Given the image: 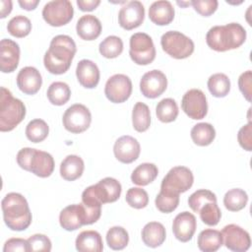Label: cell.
Returning a JSON list of instances; mask_svg holds the SVG:
<instances>
[{"instance_id":"6da1fadb","label":"cell","mask_w":252,"mask_h":252,"mask_svg":"<svg viewBox=\"0 0 252 252\" xmlns=\"http://www.w3.org/2000/svg\"><path fill=\"white\" fill-rule=\"evenodd\" d=\"M76 51V43L71 36L58 34L51 39L49 48L44 54V67L51 74H64L69 70Z\"/></svg>"},{"instance_id":"7a4b0ae2","label":"cell","mask_w":252,"mask_h":252,"mask_svg":"<svg viewBox=\"0 0 252 252\" xmlns=\"http://www.w3.org/2000/svg\"><path fill=\"white\" fill-rule=\"evenodd\" d=\"M5 224L12 230L22 231L32 223V213L26 198L16 192L8 193L1 202Z\"/></svg>"},{"instance_id":"3957f363","label":"cell","mask_w":252,"mask_h":252,"mask_svg":"<svg viewBox=\"0 0 252 252\" xmlns=\"http://www.w3.org/2000/svg\"><path fill=\"white\" fill-rule=\"evenodd\" d=\"M246 39V31L238 23L211 28L206 35V42L213 50L223 52L241 46Z\"/></svg>"},{"instance_id":"277c9868","label":"cell","mask_w":252,"mask_h":252,"mask_svg":"<svg viewBox=\"0 0 252 252\" xmlns=\"http://www.w3.org/2000/svg\"><path fill=\"white\" fill-rule=\"evenodd\" d=\"M26 116V106L12 93L1 87L0 94V131L9 132L18 126Z\"/></svg>"},{"instance_id":"5b68a950","label":"cell","mask_w":252,"mask_h":252,"mask_svg":"<svg viewBox=\"0 0 252 252\" xmlns=\"http://www.w3.org/2000/svg\"><path fill=\"white\" fill-rule=\"evenodd\" d=\"M121 190L122 187L118 180L112 177H105L83 191L82 202L88 205L113 203L119 199Z\"/></svg>"},{"instance_id":"8992f818","label":"cell","mask_w":252,"mask_h":252,"mask_svg":"<svg viewBox=\"0 0 252 252\" xmlns=\"http://www.w3.org/2000/svg\"><path fill=\"white\" fill-rule=\"evenodd\" d=\"M160 44L165 53L175 59L189 57L194 51L193 40L177 31H168L161 35Z\"/></svg>"},{"instance_id":"52a82bcc","label":"cell","mask_w":252,"mask_h":252,"mask_svg":"<svg viewBox=\"0 0 252 252\" xmlns=\"http://www.w3.org/2000/svg\"><path fill=\"white\" fill-rule=\"evenodd\" d=\"M129 55L138 65L151 64L156 58V48L152 37L146 32H136L130 37Z\"/></svg>"},{"instance_id":"ba28073f","label":"cell","mask_w":252,"mask_h":252,"mask_svg":"<svg viewBox=\"0 0 252 252\" xmlns=\"http://www.w3.org/2000/svg\"><path fill=\"white\" fill-rule=\"evenodd\" d=\"M193 182L194 176L188 167L181 165L174 166L163 177L160 184V190L179 195L190 189Z\"/></svg>"},{"instance_id":"9c48e42d","label":"cell","mask_w":252,"mask_h":252,"mask_svg":"<svg viewBox=\"0 0 252 252\" xmlns=\"http://www.w3.org/2000/svg\"><path fill=\"white\" fill-rule=\"evenodd\" d=\"M64 128L74 134L86 131L92 122V114L87 106L75 103L68 107L62 117Z\"/></svg>"},{"instance_id":"30bf717a","label":"cell","mask_w":252,"mask_h":252,"mask_svg":"<svg viewBox=\"0 0 252 252\" xmlns=\"http://www.w3.org/2000/svg\"><path fill=\"white\" fill-rule=\"evenodd\" d=\"M73 15L74 8L68 0L49 1L42 9L43 20L52 27H61L68 24Z\"/></svg>"},{"instance_id":"8fae6325","label":"cell","mask_w":252,"mask_h":252,"mask_svg":"<svg viewBox=\"0 0 252 252\" xmlns=\"http://www.w3.org/2000/svg\"><path fill=\"white\" fill-rule=\"evenodd\" d=\"M104 94L108 100L113 103L126 101L132 94L131 79L124 74H115L105 83Z\"/></svg>"},{"instance_id":"7c38bea8","label":"cell","mask_w":252,"mask_h":252,"mask_svg":"<svg viewBox=\"0 0 252 252\" xmlns=\"http://www.w3.org/2000/svg\"><path fill=\"white\" fill-rule=\"evenodd\" d=\"M181 108L190 118L194 120L203 119L208 112V103L205 94L199 89L187 91L182 97Z\"/></svg>"},{"instance_id":"4fadbf2b","label":"cell","mask_w":252,"mask_h":252,"mask_svg":"<svg viewBox=\"0 0 252 252\" xmlns=\"http://www.w3.org/2000/svg\"><path fill=\"white\" fill-rule=\"evenodd\" d=\"M222 244L231 251L244 252L250 248L251 239L249 233L236 224L225 225L221 230Z\"/></svg>"},{"instance_id":"5bb4252c","label":"cell","mask_w":252,"mask_h":252,"mask_svg":"<svg viewBox=\"0 0 252 252\" xmlns=\"http://www.w3.org/2000/svg\"><path fill=\"white\" fill-rule=\"evenodd\" d=\"M167 87V79L159 70L145 73L140 81V91L148 98H156L162 94Z\"/></svg>"},{"instance_id":"9a60e30c","label":"cell","mask_w":252,"mask_h":252,"mask_svg":"<svg viewBox=\"0 0 252 252\" xmlns=\"http://www.w3.org/2000/svg\"><path fill=\"white\" fill-rule=\"evenodd\" d=\"M145 18L144 5L137 0L127 2L118 13V23L124 30L130 31L141 26Z\"/></svg>"},{"instance_id":"2e32d148","label":"cell","mask_w":252,"mask_h":252,"mask_svg":"<svg viewBox=\"0 0 252 252\" xmlns=\"http://www.w3.org/2000/svg\"><path fill=\"white\" fill-rule=\"evenodd\" d=\"M141 152V147L137 139L132 136L125 135L118 138L113 146L115 158L122 163H131L135 161Z\"/></svg>"},{"instance_id":"e0dca14e","label":"cell","mask_w":252,"mask_h":252,"mask_svg":"<svg viewBox=\"0 0 252 252\" xmlns=\"http://www.w3.org/2000/svg\"><path fill=\"white\" fill-rule=\"evenodd\" d=\"M20 60V46L10 39L3 38L0 41V70L3 73L14 72Z\"/></svg>"},{"instance_id":"ac0fdd59","label":"cell","mask_w":252,"mask_h":252,"mask_svg":"<svg viewBox=\"0 0 252 252\" xmlns=\"http://www.w3.org/2000/svg\"><path fill=\"white\" fill-rule=\"evenodd\" d=\"M197 227V220L189 212L179 213L173 220L172 231L176 239L181 242H188L192 239Z\"/></svg>"},{"instance_id":"d6986e66","label":"cell","mask_w":252,"mask_h":252,"mask_svg":"<svg viewBox=\"0 0 252 252\" xmlns=\"http://www.w3.org/2000/svg\"><path fill=\"white\" fill-rule=\"evenodd\" d=\"M59 223L62 228L73 231L86 225V215L83 204H73L65 207L59 215Z\"/></svg>"},{"instance_id":"ffe728a7","label":"cell","mask_w":252,"mask_h":252,"mask_svg":"<svg viewBox=\"0 0 252 252\" xmlns=\"http://www.w3.org/2000/svg\"><path fill=\"white\" fill-rule=\"evenodd\" d=\"M42 85V78L39 71L32 67L27 66L22 68L17 75V86L26 94H36Z\"/></svg>"},{"instance_id":"44dd1931","label":"cell","mask_w":252,"mask_h":252,"mask_svg":"<svg viewBox=\"0 0 252 252\" xmlns=\"http://www.w3.org/2000/svg\"><path fill=\"white\" fill-rule=\"evenodd\" d=\"M76 76L79 83L87 89H94L99 82V69L97 65L89 59L79 61L76 68Z\"/></svg>"},{"instance_id":"7402d4cb","label":"cell","mask_w":252,"mask_h":252,"mask_svg":"<svg viewBox=\"0 0 252 252\" xmlns=\"http://www.w3.org/2000/svg\"><path fill=\"white\" fill-rule=\"evenodd\" d=\"M54 170V159L52 156L44 151L34 149L30 163V171L34 175L45 178L52 174Z\"/></svg>"},{"instance_id":"603a6c76","label":"cell","mask_w":252,"mask_h":252,"mask_svg":"<svg viewBox=\"0 0 252 252\" xmlns=\"http://www.w3.org/2000/svg\"><path fill=\"white\" fill-rule=\"evenodd\" d=\"M174 8L167 0L155 1L149 8L150 20L158 26H166L174 19Z\"/></svg>"},{"instance_id":"cb8c5ba5","label":"cell","mask_w":252,"mask_h":252,"mask_svg":"<svg viewBox=\"0 0 252 252\" xmlns=\"http://www.w3.org/2000/svg\"><path fill=\"white\" fill-rule=\"evenodd\" d=\"M101 23L94 15L82 16L76 25L78 35L84 40H94L97 38L101 32Z\"/></svg>"},{"instance_id":"d4e9b609","label":"cell","mask_w":252,"mask_h":252,"mask_svg":"<svg viewBox=\"0 0 252 252\" xmlns=\"http://www.w3.org/2000/svg\"><path fill=\"white\" fill-rule=\"evenodd\" d=\"M76 249L80 252H101L103 243L101 235L95 230H84L76 238Z\"/></svg>"},{"instance_id":"484cf974","label":"cell","mask_w":252,"mask_h":252,"mask_svg":"<svg viewBox=\"0 0 252 252\" xmlns=\"http://www.w3.org/2000/svg\"><path fill=\"white\" fill-rule=\"evenodd\" d=\"M166 237L165 228L158 221L148 222L142 229V240L148 247L156 248L160 246Z\"/></svg>"},{"instance_id":"4316f807","label":"cell","mask_w":252,"mask_h":252,"mask_svg":"<svg viewBox=\"0 0 252 252\" xmlns=\"http://www.w3.org/2000/svg\"><path fill=\"white\" fill-rule=\"evenodd\" d=\"M85 163L82 158L76 155L67 156L60 164V175L67 181H74L82 176Z\"/></svg>"},{"instance_id":"83f0119b","label":"cell","mask_w":252,"mask_h":252,"mask_svg":"<svg viewBox=\"0 0 252 252\" xmlns=\"http://www.w3.org/2000/svg\"><path fill=\"white\" fill-rule=\"evenodd\" d=\"M197 244L201 251L215 252L222 245L221 232L212 228L204 229L198 235Z\"/></svg>"},{"instance_id":"f1b7e54d","label":"cell","mask_w":252,"mask_h":252,"mask_svg":"<svg viewBox=\"0 0 252 252\" xmlns=\"http://www.w3.org/2000/svg\"><path fill=\"white\" fill-rule=\"evenodd\" d=\"M158 169L156 164L144 162L139 164L131 174V180L139 186H146L152 183L158 176Z\"/></svg>"},{"instance_id":"f546056e","label":"cell","mask_w":252,"mask_h":252,"mask_svg":"<svg viewBox=\"0 0 252 252\" xmlns=\"http://www.w3.org/2000/svg\"><path fill=\"white\" fill-rule=\"evenodd\" d=\"M192 141L201 147L209 146L215 140L216 130L210 123L201 122L193 126L190 132Z\"/></svg>"},{"instance_id":"4dcf8cb0","label":"cell","mask_w":252,"mask_h":252,"mask_svg":"<svg viewBox=\"0 0 252 252\" xmlns=\"http://www.w3.org/2000/svg\"><path fill=\"white\" fill-rule=\"evenodd\" d=\"M132 124L137 132H145L151 125V112L144 102H137L132 110Z\"/></svg>"},{"instance_id":"1f68e13d","label":"cell","mask_w":252,"mask_h":252,"mask_svg":"<svg viewBox=\"0 0 252 252\" xmlns=\"http://www.w3.org/2000/svg\"><path fill=\"white\" fill-rule=\"evenodd\" d=\"M248 202L247 193L240 188L228 190L223 197V205L230 212H238L245 208Z\"/></svg>"},{"instance_id":"d6a6232c","label":"cell","mask_w":252,"mask_h":252,"mask_svg":"<svg viewBox=\"0 0 252 252\" xmlns=\"http://www.w3.org/2000/svg\"><path fill=\"white\" fill-rule=\"evenodd\" d=\"M208 89L216 97H224L230 91V81L223 73H216L208 79Z\"/></svg>"},{"instance_id":"836d02e7","label":"cell","mask_w":252,"mask_h":252,"mask_svg":"<svg viewBox=\"0 0 252 252\" xmlns=\"http://www.w3.org/2000/svg\"><path fill=\"white\" fill-rule=\"evenodd\" d=\"M47 98L54 105L65 104L71 96V90L64 82H54L47 90Z\"/></svg>"},{"instance_id":"e575fe53","label":"cell","mask_w":252,"mask_h":252,"mask_svg":"<svg viewBox=\"0 0 252 252\" xmlns=\"http://www.w3.org/2000/svg\"><path fill=\"white\" fill-rule=\"evenodd\" d=\"M158 119L163 123H169L176 119L178 115V106L173 98L167 97L161 99L156 106Z\"/></svg>"},{"instance_id":"d590c367","label":"cell","mask_w":252,"mask_h":252,"mask_svg":"<svg viewBox=\"0 0 252 252\" xmlns=\"http://www.w3.org/2000/svg\"><path fill=\"white\" fill-rule=\"evenodd\" d=\"M49 133L47 123L39 118L30 121L26 127V136L32 143L42 142Z\"/></svg>"},{"instance_id":"8d00e7d4","label":"cell","mask_w":252,"mask_h":252,"mask_svg":"<svg viewBox=\"0 0 252 252\" xmlns=\"http://www.w3.org/2000/svg\"><path fill=\"white\" fill-rule=\"evenodd\" d=\"M98 50L105 58H116L123 51V41L116 35H109L99 43Z\"/></svg>"},{"instance_id":"74e56055","label":"cell","mask_w":252,"mask_h":252,"mask_svg":"<svg viewBox=\"0 0 252 252\" xmlns=\"http://www.w3.org/2000/svg\"><path fill=\"white\" fill-rule=\"evenodd\" d=\"M129 242V234L122 226H112L106 233V243L113 250L124 249Z\"/></svg>"},{"instance_id":"f35d334b","label":"cell","mask_w":252,"mask_h":252,"mask_svg":"<svg viewBox=\"0 0 252 252\" xmlns=\"http://www.w3.org/2000/svg\"><path fill=\"white\" fill-rule=\"evenodd\" d=\"M8 32L15 37H25L32 31V23L29 18L23 15L13 17L7 25Z\"/></svg>"},{"instance_id":"ab89813d","label":"cell","mask_w":252,"mask_h":252,"mask_svg":"<svg viewBox=\"0 0 252 252\" xmlns=\"http://www.w3.org/2000/svg\"><path fill=\"white\" fill-rule=\"evenodd\" d=\"M155 204L157 209L165 214H169L173 212L179 205V195L177 194H171L164 192L162 190L159 191V193L157 195Z\"/></svg>"},{"instance_id":"60d3db41","label":"cell","mask_w":252,"mask_h":252,"mask_svg":"<svg viewBox=\"0 0 252 252\" xmlns=\"http://www.w3.org/2000/svg\"><path fill=\"white\" fill-rule=\"evenodd\" d=\"M209 202H217V197L215 193L207 189L197 190L188 198V205L195 213H199L200 209Z\"/></svg>"},{"instance_id":"b9f144b4","label":"cell","mask_w":252,"mask_h":252,"mask_svg":"<svg viewBox=\"0 0 252 252\" xmlns=\"http://www.w3.org/2000/svg\"><path fill=\"white\" fill-rule=\"evenodd\" d=\"M200 219L202 221L210 226L217 225L221 218V212L217 202L206 203L199 211Z\"/></svg>"},{"instance_id":"7bdbcfd3","label":"cell","mask_w":252,"mask_h":252,"mask_svg":"<svg viewBox=\"0 0 252 252\" xmlns=\"http://www.w3.org/2000/svg\"><path fill=\"white\" fill-rule=\"evenodd\" d=\"M127 204L134 209H143L149 203V195L145 189L140 187H132L126 193Z\"/></svg>"},{"instance_id":"ee69618b","label":"cell","mask_w":252,"mask_h":252,"mask_svg":"<svg viewBox=\"0 0 252 252\" xmlns=\"http://www.w3.org/2000/svg\"><path fill=\"white\" fill-rule=\"evenodd\" d=\"M27 240L29 244V251L49 252L51 250V241L44 234L36 233L30 236Z\"/></svg>"},{"instance_id":"f6af8a7d","label":"cell","mask_w":252,"mask_h":252,"mask_svg":"<svg viewBox=\"0 0 252 252\" xmlns=\"http://www.w3.org/2000/svg\"><path fill=\"white\" fill-rule=\"evenodd\" d=\"M191 5L197 13L204 17H209L216 12L219 2L217 0H193Z\"/></svg>"},{"instance_id":"bcb514c9","label":"cell","mask_w":252,"mask_h":252,"mask_svg":"<svg viewBox=\"0 0 252 252\" xmlns=\"http://www.w3.org/2000/svg\"><path fill=\"white\" fill-rule=\"evenodd\" d=\"M237 140L242 149L247 152L252 151V123L249 121L246 125L242 126L237 134Z\"/></svg>"},{"instance_id":"7dc6e473","label":"cell","mask_w":252,"mask_h":252,"mask_svg":"<svg viewBox=\"0 0 252 252\" xmlns=\"http://www.w3.org/2000/svg\"><path fill=\"white\" fill-rule=\"evenodd\" d=\"M251 86H252V72L251 70H247L242 73L238 78V87L243 96L251 101Z\"/></svg>"},{"instance_id":"c3c4849f","label":"cell","mask_w":252,"mask_h":252,"mask_svg":"<svg viewBox=\"0 0 252 252\" xmlns=\"http://www.w3.org/2000/svg\"><path fill=\"white\" fill-rule=\"evenodd\" d=\"M3 251L4 252H11V251L29 252L28 240L23 238H10L5 242Z\"/></svg>"},{"instance_id":"681fc988","label":"cell","mask_w":252,"mask_h":252,"mask_svg":"<svg viewBox=\"0 0 252 252\" xmlns=\"http://www.w3.org/2000/svg\"><path fill=\"white\" fill-rule=\"evenodd\" d=\"M34 149L32 148H23L17 154V162L21 168L30 171V163L32 159V156L33 154Z\"/></svg>"},{"instance_id":"f907efd6","label":"cell","mask_w":252,"mask_h":252,"mask_svg":"<svg viewBox=\"0 0 252 252\" xmlns=\"http://www.w3.org/2000/svg\"><path fill=\"white\" fill-rule=\"evenodd\" d=\"M100 4L99 0H77V5L81 11H93Z\"/></svg>"},{"instance_id":"816d5d0a","label":"cell","mask_w":252,"mask_h":252,"mask_svg":"<svg viewBox=\"0 0 252 252\" xmlns=\"http://www.w3.org/2000/svg\"><path fill=\"white\" fill-rule=\"evenodd\" d=\"M18 3L22 7V9H25L27 11H32L35 9L39 1L38 0H19Z\"/></svg>"},{"instance_id":"f5cc1de1","label":"cell","mask_w":252,"mask_h":252,"mask_svg":"<svg viewBox=\"0 0 252 252\" xmlns=\"http://www.w3.org/2000/svg\"><path fill=\"white\" fill-rule=\"evenodd\" d=\"M1 19H4L12 11V1L11 0H1Z\"/></svg>"},{"instance_id":"db71d44e","label":"cell","mask_w":252,"mask_h":252,"mask_svg":"<svg viewBox=\"0 0 252 252\" xmlns=\"http://www.w3.org/2000/svg\"><path fill=\"white\" fill-rule=\"evenodd\" d=\"M177 4L180 5V6H186V5H190L191 2H179V1H177Z\"/></svg>"}]
</instances>
